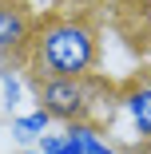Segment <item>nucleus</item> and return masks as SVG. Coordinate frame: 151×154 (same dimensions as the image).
Returning <instances> with one entry per match:
<instances>
[{
    "label": "nucleus",
    "mask_w": 151,
    "mask_h": 154,
    "mask_svg": "<svg viewBox=\"0 0 151 154\" xmlns=\"http://www.w3.org/2000/svg\"><path fill=\"white\" fill-rule=\"evenodd\" d=\"M28 75L32 79H84L100 67V32L84 16H48L36 24L28 44Z\"/></svg>",
    "instance_id": "f257e3e1"
},
{
    "label": "nucleus",
    "mask_w": 151,
    "mask_h": 154,
    "mask_svg": "<svg viewBox=\"0 0 151 154\" xmlns=\"http://www.w3.org/2000/svg\"><path fill=\"white\" fill-rule=\"evenodd\" d=\"M36 91V103L52 115V122H92V127H103V95H115L111 87H103L96 75H84V79H32Z\"/></svg>",
    "instance_id": "f03ea898"
},
{
    "label": "nucleus",
    "mask_w": 151,
    "mask_h": 154,
    "mask_svg": "<svg viewBox=\"0 0 151 154\" xmlns=\"http://www.w3.org/2000/svg\"><path fill=\"white\" fill-rule=\"evenodd\" d=\"M36 20L16 0H0V55H28Z\"/></svg>",
    "instance_id": "7ed1b4c3"
},
{
    "label": "nucleus",
    "mask_w": 151,
    "mask_h": 154,
    "mask_svg": "<svg viewBox=\"0 0 151 154\" xmlns=\"http://www.w3.org/2000/svg\"><path fill=\"white\" fill-rule=\"evenodd\" d=\"M119 107H123L131 131L139 138H147L151 134V71L139 75V79H131L123 91H119Z\"/></svg>",
    "instance_id": "20e7f679"
},
{
    "label": "nucleus",
    "mask_w": 151,
    "mask_h": 154,
    "mask_svg": "<svg viewBox=\"0 0 151 154\" xmlns=\"http://www.w3.org/2000/svg\"><path fill=\"white\" fill-rule=\"evenodd\" d=\"M48 127H52V115H48L44 107L28 111V115H12V138H16L20 146H36L40 134H48Z\"/></svg>",
    "instance_id": "39448f33"
},
{
    "label": "nucleus",
    "mask_w": 151,
    "mask_h": 154,
    "mask_svg": "<svg viewBox=\"0 0 151 154\" xmlns=\"http://www.w3.org/2000/svg\"><path fill=\"white\" fill-rule=\"evenodd\" d=\"M64 134L84 150V154H123V150H115L100 127H92V122H72V127H64Z\"/></svg>",
    "instance_id": "423d86ee"
},
{
    "label": "nucleus",
    "mask_w": 151,
    "mask_h": 154,
    "mask_svg": "<svg viewBox=\"0 0 151 154\" xmlns=\"http://www.w3.org/2000/svg\"><path fill=\"white\" fill-rule=\"evenodd\" d=\"M0 91H4V107L16 115V107L24 103V79H20V71L0 67Z\"/></svg>",
    "instance_id": "0eeeda50"
},
{
    "label": "nucleus",
    "mask_w": 151,
    "mask_h": 154,
    "mask_svg": "<svg viewBox=\"0 0 151 154\" xmlns=\"http://www.w3.org/2000/svg\"><path fill=\"white\" fill-rule=\"evenodd\" d=\"M139 154H151V134H147V138H139Z\"/></svg>",
    "instance_id": "6e6552de"
},
{
    "label": "nucleus",
    "mask_w": 151,
    "mask_h": 154,
    "mask_svg": "<svg viewBox=\"0 0 151 154\" xmlns=\"http://www.w3.org/2000/svg\"><path fill=\"white\" fill-rule=\"evenodd\" d=\"M24 154H40V150H36V146H28V150H24Z\"/></svg>",
    "instance_id": "1a4fd4ad"
}]
</instances>
